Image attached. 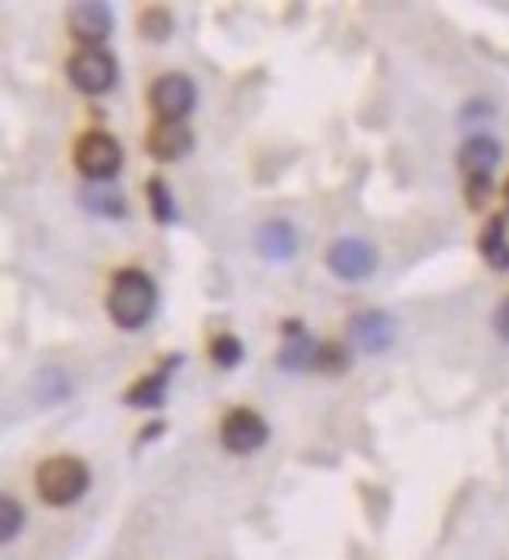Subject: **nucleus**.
Wrapping results in <instances>:
<instances>
[{"instance_id": "obj_1", "label": "nucleus", "mask_w": 509, "mask_h": 560, "mask_svg": "<svg viewBox=\"0 0 509 560\" xmlns=\"http://www.w3.org/2000/svg\"><path fill=\"white\" fill-rule=\"evenodd\" d=\"M154 308H157V287L145 271L127 268L114 278L110 293H107V312L117 328L123 331L145 328L152 322Z\"/></svg>"}, {"instance_id": "obj_2", "label": "nucleus", "mask_w": 509, "mask_h": 560, "mask_svg": "<svg viewBox=\"0 0 509 560\" xmlns=\"http://www.w3.org/2000/svg\"><path fill=\"white\" fill-rule=\"evenodd\" d=\"M92 485V472L85 466V459L60 454V457L45 459L35 472V488L38 498L51 508H70L79 498L88 491Z\"/></svg>"}, {"instance_id": "obj_3", "label": "nucleus", "mask_w": 509, "mask_h": 560, "mask_svg": "<svg viewBox=\"0 0 509 560\" xmlns=\"http://www.w3.org/2000/svg\"><path fill=\"white\" fill-rule=\"evenodd\" d=\"M73 161H76V171L88 183H107L120 174L123 167V149L120 142L104 132V129H88L73 149Z\"/></svg>"}, {"instance_id": "obj_4", "label": "nucleus", "mask_w": 509, "mask_h": 560, "mask_svg": "<svg viewBox=\"0 0 509 560\" xmlns=\"http://www.w3.org/2000/svg\"><path fill=\"white\" fill-rule=\"evenodd\" d=\"M67 77L85 95H104L117 82V57L104 48H79L67 60Z\"/></svg>"}, {"instance_id": "obj_5", "label": "nucleus", "mask_w": 509, "mask_h": 560, "mask_svg": "<svg viewBox=\"0 0 509 560\" xmlns=\"http://www.w3.org/2000/svg\"><path fill=\"white\" fill-rule=\"evenodd\" d=\"M149 104L157 120H186L196 107V85L186 73H164L152 82Z\"/></svg>"}, {"instance_id": "obj_6", "label": "nucleus", "mask_w": 509, "mask_h": 560, "mask_svg": "<svg viewBox=\"0 0 509 560\" xmlns=\"http://www.w3.org/2000/svg\"><path fill=\"white\" fill-rule=\"evenodd\" d=\"M268 438H271L268 422L249 407L229 409L227 416H224V422H221V444L227 447L229 454H239V457L254 454L258 447H264Z\"/></svg>"}, {"instance_id": "obj_7", "label": "nucleus", "mask_w": 509, "mask_h": 560, "mask_svg": "<svg viewBox=\"0 0 509 560\" xmlns=\"http://www.w3.org/2000/svg\"><path fill=\"white\" fill-rule=\"evenodd\" d=\"M67 28L82 48H102L114 32V13L102 0H82L70 7Z\"/></svg>"}, {"instance_id": "obj_8", "label": "nucleus", "mask_w": 509, "mask_h": 560, "mask_svg": "<svg viewBox=\"0 0 509 560\" xmlns=\"http://www.w3.org/2000/svg\"><path fill=\"white\" fill-rule=\"evenodd\" d=\"M324 261H328L333 278L340 280H365L378 271V253L365 240H358V236L336 240L331 249H328Z\"/></svg>"}, {"instance_id": "obj_9", "label": "nucleus", "mask_w": 509, "mask_h": 560, "mask_svg": "<svg viewBox=\"0 0 509 560\" xmlns=\"http://www.w3.org/2000/svg\"><path fill=\"white\" fill-rule=\"evenodd\" d=\"M393 340H396V325H393V318L387 312L365 308V312L353 315V322H350V343L356 350L368 353V357H378L387 347H393Z\"/></svg>"}, {"instance_id": "obj_10", "label": "nucleus", "mask_w": 509, "mask_h": 560, "mask_svg": "<svg viewBox=\"0 0 509 560\" xmlns=\"http://www.w3.org/2000/svg\"><path fill=\"white\" fill-rule=\"evenodd\" d=\"M196 136L182 120H154L145 136V152L152 154L161 164H174L179 158L192 152Z\"/></svg>"}, {"instance_id": "obj_11", "label": "nucleus", "mask_w": 509, "mask_h": 560, "mask_svg": "<svg viewBox=\"0 0 509 560\" xmlns=\"http://www.w3.org/2000/svg\"><path fill=\"white\" fill-rule=\"evenodd\" d=\"M500 142L487 132H475L459 149V171L465 179H494V167L500 161Z\"/></svg>"}, {"instance_id": "obj_12", "label": "nucleus", "mask_w": 509, "mask_h": 560, "mask_svg": "<svg viewBox=\"0 0 509 560\" xmlns=\"http://www.w3.org/2000/svg\"><path fill=\"white\" fill-rule=\"evenodd\" d=\"M179 362H182V357L164 359V362L157 365V372L145 375L142 382H135L132 387H129L127 394H123V404L135 409L164 407V400H167V384H170V375L179 369Z\"/></svg>"}, {"instance_id": "obj_13", "label": "nucleus", "mask_w": 509, "mask_h": 560, "mask_svg": "<svg viewBox=\"0 0 509 560\" xmlns=\"http://www.w3.org/2000/svg\"><path fill=\"white\" fill-rule=\"evenodd\" d=\"M315 337L303 328V322H286L283 325V347L277 353V362L286 372H303V369H315V357H318Z\"/></svg>"}, {"instance_id": "obj_14", "label": "nucleus", "mask_w": 509, "mask_h": 560, "mask_svg": "<svg viewBox=\"0 0 509 560\" xmlns=\"http://www.w3.org/2000/svg\"><path fill=\"white\" fill-rule=\"evenodd\" d=\"M478 253H482V258L490 265V268L507 271L509 268L507 214H494V218H487L482 236H478Z\"/></svg>"}, {"instance_id": "obj_15", "label": "nucleus", "mask_w": 509, "mask_h": 560, "mask_svg": "<svg viewBox=\"0 0 509 560\" xmlns=\"http://www.w3.org/2000/svg\"><path fill=\"white\" fill-rule=\"evenodd\" d=\"M299 240L296 230L286 221H268L264 228L258 230V253L268 261H286L289 255L296 253Z\"/></svg>"}, {"instance_id": "obj_16", "label": "nucleus", "mask_w": 509, "mask_h": 560, "mask_svg": "<svg viewBox=\"0 0 509 560\" xmlns=\"http://www.w3.org/2000/svg\"><path fill=\"white\" fill-rule=\"evenodd\" d=\"M82 205L104 218H127V199L117 186L107 183H92L82 189Z\"/></svg>"}, {"instance_id": "obj_17", "label": "nucleus", "mask_w": 509, "mask_h": 560, "mask_svg": "<svg viewBox=\"0 0 509 560\" xmlns=\"http://www.w3.org/2000/svg\"><path fill=\"white\" fill-rule=\"evenodd\" d=\"M145 192H149V208H152L154 221H157V224H174L179 214L170 186L161 177H152L149 179V186H145Z\"/></svg>"}, {"instance_id": "obj_18", "label": "nucleus", "mask_w": 509, "mask_h": 560, "mask_svg": "<svg viewBox=\"0 0 509 560\" xmlns=\"http://www.w3.org/2000/svg\"><path fill=\"white\" fill-rule=\"evenodd\" d=\"M208 353L214 359V365H221V369H236L242 357H246V350H242V340L236 337V334H214L211 337V343H208Z\"/></svg>"}, {"instance_id": "obj_19", "label": "nucleus", "mask_w": 509, "mask_h": 560, "mask_svg": "<svg viewBox=\"0 0 509 560\" xmlns=\"http://www.w3.org/2000/svg\"><path fill=\"white\" fill-rule=\"evenodd\" d=\"M139 32L149 38V42H167L170 32H174V20L164 7H149L142 16H139Z\"/></svg>"}, {"instance_id": "obj_20", "label": "nucleus", "mask_w": 509, "mask_h": 560, "mask_svg": "<svg viewBox=\"0 0 509 560\" xmlns=\"http://www.w3.org/2000/svg\"><path fill=\"white\" fill-rule=\"evenodd\" d=\"M315 369L318 372H346L350 369V353H346V347L343 343H321L318 347V357H315Z\"/></svg>"}, {"instance_id": "obj_21", "label": "nucleus", "mask_w": 509, "mask_h": 560, "mask_svg": "<svg viewBox=\"0 0 509 560\" xmlns=\"http://www.w3.org/2000/svg\"><path fill=\"white\" fill-rule=\"evenodd\" d=\"M0 516H3V526H0V538L3 541H13L20 529H23V523H26V510L20 501H13V498H3V504H0Z\"/></svg>"}, {"instance_id": "obj_22", "label": "nucleus", "mask_w": 509, "mask_h": 560, "mask_svg": "<svg viewBox=\"0 0 509 560\" xmlns=\"http://www.w3.org/2000/svg\"><path fill=\"white\" fill-rule=\"evenodd\" d=\"M490 196H494V179H465V202H469V208L482 211Z\"/></svg>"}, {"instance_id": "obj_23", "label": "nucleus", "mask_w": 509, "mask_h": 560, "mask_svg": "<svg viewBox=\"0 0 509 560\" xmlns=\"http://www.w3.org/2000/svg\"><path fill=\"white\" fill-rule=\"evenodd\" d=\"M494 331L500 334L509 343V296L497 306V312H494Z\"/></svg>"}, {"instance_id": "obj_24", "label": "nucleus", "mask_w": 509, "mask_h": 560, "mask_svg": "<svg viewBox=\"0 0 509 560\" xmlns=\"http://www.w3.org/2000/svg\"><path fill=\"white\" fill-rule=\"evenodd\" d=\"M504 196H507V205H509V179H507V189H504Z\"/></svg>"}]
</instances>
